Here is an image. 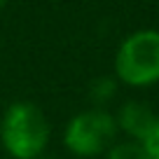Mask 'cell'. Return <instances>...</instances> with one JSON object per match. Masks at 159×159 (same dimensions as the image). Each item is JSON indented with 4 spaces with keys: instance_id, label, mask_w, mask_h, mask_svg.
<instances>
[{
    "instance_id": "6da1fadb",
    "label": "cell",
    "mask_w": 159,
    "mask_h": 159,
    "mask_svg": "<svg viewBox=\"0 0 159 159\" xmlns=\"http://www.w3.org/2000/svg\"><path fill=\"white\" fill-rule=\"evenodd\" d=\"M52 126L30 101H14L0 119V143L14 159H40L47 152Z\"/></svg>"
},
{
    "instance_id": "7a4b0ae2",
    "label": "cell",
    "mask_w": 159,
    "mask_h": 159,
    "mask_svg": "<svg viewBox=\"0 0 159 159\" xmlns=\"http://www.w3.org/2000/svg\"><path fill=\"white\" fill-rule=\"evenodd\" d=\"M115 77L126 87H152L159 82V30L140 28L126 35L115 54Z\"/></svg>"
},
{
    "instance_id": "3957f363",
    "label": "cell",
    "mask_w": 159,
    "mask_h": 159,
    "mask_svg": "<svg viewBox=\"0 0 159 159\" xmlns=\"http://www.w3.org/2000/svg\"><path fill=\"white\" fill-rule=\"evenodd\" d=\"M117 122L105 108H89L73 115L63 129V145L75 157H98L117 143Z\"/></svg>"
},
{
    "instance_id": "277c9868",
    "label": "cell",
    "mask_w": 159,
    "mask_h": 159,
    "mask_svg": "<svg viewBox=\"0 0 159 159\" xmlns=\"http://www.w3.org/2000/svg\"><path fill=\"white\" fill-rule=\"evenodd\" d=\"M157 117L159 115L150 105L140 103V101H126V103L119 105L115 122H117V131L126 134L131 140H140Z\"/></svg>"
},
{
    "instance_id": "5b68a950",
    "label": "cell",
    "mask_w": 159,
    "mask_h": 159,
    "mask_svg": "<svg viewBox=\"0 0 159 159\" xmlns=\"http://www.w3.org/2000/svg\"><path fill=\"white\" fill-rule=\"evenodd\" d=\"M117 77L115 75H101V77L91 80L89 84V98L91 103H94V108H103L105 103H110V101L117 96Z\"/></svg>"
},
{
    "instance_id": "8992f818",
    "label": "cell",
    "mask_w": 159,
    "mask_h": 159,
    "mask_svg": "<svg viewBox=\"0 0 159 159\" xmlns=\"http://www.w3.org/2000/svg\"><path fill=\"white\" fill-rule=\"evenodd\" d=\"M105 159H150L148 154H145L143 145L138 143V140H119V143H115L112 148L105 152Z\"/></svg>"
},
{
    "instance_id": "52a82bcc",
    "label": "cell",
    "mask_w": 159,
    "mask_h": 159,
    "mask_svg": "<svg viewBox=\"0 0 159 159\" xmlns=\"http://www.w3.org/2000/svg\"><path fill=\"white\" fill-rule=\"evenodd\" d=\"M138 143L143 145L145 154H148L150 159H159V117L152 122V126L145 131V136L138 140Z\"/></svg>"
},
{
    "instance_id": "ba28073f",
    "label": "cell",
    "mask_w": 159,
    "mask_h": 159,
    "mask_svg": "<svg viewBox=\"0 0 159 159\" xmlns=\"http://www.w3.org/2000/svg\"><path fill=\"white\" fill-rule=\"evenodd\" d=\"M40 159H56V157H47V154H42V157H40Z\"/></svg>"
},
{
    "instance_id": "9c48e42d",
    "label": "cell",
    "mask_w": 159,
    "mask_h": 159,
    "mask_svg": "<svg viewBox=\"0 0 159 159\" xmlns=\"http://www.w3.org/2000/svg\"><path fill=\"white\" fill-rule=\"evenodd\" d=\"M5 2H7V0H0V7H5Z\"/></svg>"
}]
</instances>
